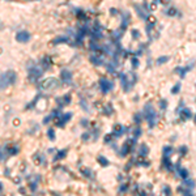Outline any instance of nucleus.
Masks as SVG:
<instances>
[{"instance_id": "f257e3e1", "label": "nucleus", "mask_w": 196, "mask_h": 196, "mask_svg": "<svg viewBox=\"0 0 196 196\" xmlns=\"http://www.w3.org/2000/svg\"><path fill=\"white\" fill-rule=\"evenodd\" d=\"M16 81H17V73L14 72V71H12V70H8V71L2 73L0 88H2V90H6L8 86L16 84Z\"/></svg>"}, {"instance_id": "f03ea898", "label": "nucleus", "mask_w": 196, "mask_h": 196, "mask_svg": "<svg viewBox=\"0 0 196 196\" xmlns=\"http://www.w3.org/2000/svg\"><path fill=\"white\" fill-rule=\"evenodd\" d=\"M119 78H120V84L123 86L124 92H130V89L136 84L137 76L135 73H119Z\"/></svg>"}, {"instance_id": "7ed1b4c3", "label": "nucleus", "mask_w": 196, "mask_h": 196, "mask_svg": "<svg viewBox=\"0 0 196 196\" xmlns=\"http://www.w3.org/2000/svg\"><path fill=\"white\" fill-rule=\"evenodd\" d=\"M38 88L43 92H51L54 89L59 88V80L55 77H47V78H43L38 82Z\"/></svg>"}, {"instance_id": "20e7f679", "label": "nucleus", "mask_w": 196, "mask_h": 196, "mask_svg": "<svg viewBox=\"0 0 196 196\" xmlns=\"http://www.w3.org/2000/svg\"><path fill=\"white\" fill-rule=\"evenodd\" d=\"M143 114H144V118L146 119V122H148V127L152 130L156 126V120H157V114L153 109V106H152L150 104H146L144 106Z\"/></svg>"}, {"instance_id": "39448f33", "label": "nucleus", "mask_w": 196, "mask_h": 196, "mask_svg": "<svg viewBox=\"0 0 196 196\" xmlns=\"http://www.w3.org/2000/svg\"><path fill=\"white\" fill-rule=\"evenodd\" d=\"M43 72H45V70H43V67L41 64L39 66L32 64V66L28 67V77H29V80H30L32 82H36L39 77H42Z\"/></svg>"}, {"instance_id": "423d86ee", "label": "nucleus", "mask_w": 196, "mask_h": 196, "mask_svg": "<svg viewBox=\"0 0 196 196\" xmlns=\"http://www.w3.org/2000/svg\"><path fill=\"white\" fill-rule=\"evenodd\" d=\"M136 144V139H127L124 141L123 146H122V149L119 152V156L120 157H126L128 153H131L132 150H134V146Z\"/></svg>"}, {"instance_id": "0eeeda50", "label": "nucleus", "mask_w": 196, "mask_h": 196, "mask_svg": "<svg viewBox=\"0 0 196 196\" xmlns=\"http://www.w3.org/2000/svg\"><path fill=\"white\" fill-rule=\"evenodd\" d=\"M98 84H100V89L104 94H107V93L111 92L112 88H114V84H112L110 80H107V78H101Z\"/></svg>"}, {"instance_id": "6e6552de", "label": "nucleus", "mask_w": 196, "mask_h": 196, "mask_svg": "<svg viewBox=\"0 0 196 196\" xmlns=\"http://www.w3.org/2000/svg\"><path fill=\"white\" fill-rule=\"evenodd\" d=\"M72 78H73V76H72V72L70 70H62L60 71V80H62L63 84H67V85L72 84Z\"/></svg>"}, {"instance_id": "1a4fd4ad", "label": "nucleus", "mask_w": 196, "mask_h": 196, "mask_svg": "<svg viewBox=\"0 0 196 196\" xmlns=\"http://www.w3.org/2000/svg\"><path fill=\"white\" fill-rule=\"evenodd\" d=\"M72 118V112H66V114H62L60 116L56 118V126L58 127H64V124L67 122H70Z\"/></svg>"}, {"instance_id": "9d476101", "label": "nucleus", "mask_w": 196, "mask_h": 196, "mask_svg": "<svg viewBox=\"0 0 196 196\" xmlns=\"http://www.w3.org/2000/svg\"><path fill=\"white\" fill-rule=\"evenodd\" d=\"M16 41L20 43H26L30 41V33L26 30H21L16 34Z\"/></svg>"}, {"instance_id": "9b49d317", "label": "nucleus", "mask_w": 196, "mask_h": 196, "mask_svg": "<svg viewBox=\"0 0 196 196\" xmlns=\"http://www.w3.org/2000/svg\"><path fill=\"white\" fill-rule=\"evenodd\" d=\"M2 149L6 150V153L9 154V156H16V154H18V152H20V148L16 144H12V145L6 144V145L2 146Z\"/></svg>"}, {"instance_id": "f8f14e48", "label": "nucleus", "mask_w": 196, "mask_h": 196, "mask_svg": "<svg viewBox=\"0 0 196 196\" xmlns=\"http://www.w3.org/2000/svg\"><path fill=\"white\" fill-rule=\"evenodd\" d=\"M179 114V118H180V120H188L192 118V111H191L190 109H187V107H183V109H179L178 111H176Z\"/></svg>"}, {"instance_id": "ddd939ff", "label": "nucleus", "mask_w": 196, "mask_h": 196, "mask_svg": "<svg viewBox=\"0 0 196 196\" xmlns=\"http://www.w3.org/2000/svg\"><path fill=\"white\" fill-rule=\"evenodd\" d=\"M194 66H195V63H191V64L187 66V67H176L175 70H174V72L178 73V75L180 76V78H184L186 77V73H187L188 71H191V68H192Z\"/></svg>"}, {"instance_id": "4468645a", "label": "nucleus", "mask_w": 196, "mask_h": 196, "mask_svg": "<svg viewBox=\"0 0 196 196\" xmlns=\"http://www.w3.org/2000/svg\"><path fill=\"white\" fill-rule=\"evenodd\" d=\"M134 8H135V11L137 12V14H139V17L140 18H143V20H148V17H149V14H148V11H146L145 8H143V7H140L139 4H134Z\"/></svg>"}, {"instance_id": "2eb2a0df", "label": "nucleus", "mask_w": 196, "mask_h": 196, "mask_svg": "<svg viewBox=\"0 0 196 196\" xmlns=\"http://www.w3.org/2000/svg\"><path fill=\"white\" fill-rule=\"evenodd\" d=\"M56 104L59 105V107H62L63 106H67V105H70L71 104V94H64L62 98H56Z\"/></svg>"}, {"instance_id": "dca6fc26", "label": "nucleus", "mask_w": 196, "mask_h": 196, "mask_svg": "<svg viewBox=\"0 0 196 196\" xmlns=\"http://www.w3.org/2000/svg\"><path fill=\"white\" fill-rule=\"evenodd\" d=\"M162 166L168 170V171H174V166L173 164H171V161L168 156H164V158H162Z\"/></svg>"}, {"instance_id": "f3484780", "label": "nucleus", "mask_w": 196, "mask_h": 196, "mask_svg": "<svg viewBox=\"0 0 196 196\" xmlns=\"http://www.w3.org/2000/svg\"><path fill=\"white\" fill-rule=\"evenodd\" d=\"M123 134H124V127L120 124H115L114 128H112V135H114V137H120Z\"/></svg>"}, {"instance_id": "a211bd4d", "label": "nucleus", "mask_w": 196, "mask_h": 196, "mask_svg": "<svg viewBox=\"0 0 196 196\" xmlns=\"http://www.w3.org/2000/svg\"><path fill=\"white\" fill-rule=\"evenodd\" d=\"M51 64H52V62H51V58L50 56H43L41 59V66L43 67V70H50Z\"/></svg>"}, {"instance_id": "6ab92c4d", "label": "nucleus", "mask_w": 196, "mask_h": 196, "mask_svg": "<svg viewBox=\"0 0 196 196\" xmlns=\"http://www.w3.org/2000/svg\"><path fill=\"white\" fill-rule=\"evenodd\" d=\"M128 22H130V14L128 13H124V16L122 17V25H120V29H119L122 33H123L127 29V26H128Z\"/></svg>"}, {"instance_id": "aec40b11", "label": "nucleus", "mask_w": 196, "mask_h": 196, "mask_svg": "<svg viewBox=\"0 0 196 196\" xmlns=\"http://www.w3.org/2000/svg\"><path fill=\"white\" fill-rule=\"evenodd\" d=\"M176 171H178V174H179V176L182 179H186V178H188V170L187 169H184V168H182L179 164H176Z\"/></svg>"}, {"instance_id": "412c9836", "label": "nucleus", "mask_w": 196, "mask_h": 196, "mask_svg": "<svg viewBox=\"0 0 196 196\" xmlns=\"http://www.w3.org/2000/svg\"><path fill=\"white\" fill-rule=\"evenodd\" d=\"M67 153H68V149H60V150H58L56 154H55V157H54V162H56V161H60V160H63V158H66Z\"/></svg>"}, {"instance_id": "4be33fe9", "label": "nucleus", "mask_w": 196, "mask_h": 196, "mask_svg": "<svg viewBox=\"0 0 196 196\" xmlns=\"http://www.w3.org/2000/svg\"><path fill=\"white\" fill-rule=\"evenodd\" d=\"M149 153V148H148V145H145V144H141L140 145V148H139V156L143 158V157H146Z\"/></svg>"}, {"instance_id": "5701e85b", "label": "nucleus", "mask_w": 196, "mask_h": 196, "mask_svg": "<svg viewBox=\"0 0 196 196\" xmlns=\"http://www.w3.org/2000/svg\"><path fill=\"white\" fill-rule=\"evenodd\" d=\"M70 42H71V38H68V37H56L52 41L54 45H59V43H70Z\"/></svg>"}, {"instance_id": "b1692460", "label": "nucleus", "mask_w": 196, "mask_h": 196, "mask_svg": "<svg viewBox=\"0 0 196 196\" xmlns=\"http://www.w3.org/2000/svg\"><path fill=\"white\" fill-rule=\"evenodd\" d=\"M176 191H178L179 194H183L186 196H192V191H191V188H187L184 187V186H180V187L176 188Z\"/></svg>"}, {"instance_id": "393cba45", "label": "nucleus", "mask_w": 196, "mask_h": 196, "mask_svg": "<svg viewBox=\"0 0 196 196\" xmlns=\"http://www.w3.org/2000/svg\"><path fill=\"white\" fill-rule=\"evenodd\" d=\"M80 171H81V174L84 175L85 178H90V179L94 178V175H93V171H92L90 169H88V168H81Z\"/></svg>"}, {"instance_id": "a878e982", "label": "nucleus", "mask_w": 196, "mask_h": 196, "mask_svg": "<svg viewBox=\"0 0 196 196\" xmlns=\"http://www.w3.org/2000/svg\"><path fill=\"white\" fill-rule=\"evenodd\" d=\"M183 186L184 187H187V188L194 190L195 188V180L190 179V178H186V179H183Z\"/></svg>"}, {"instance_id": "bb28decb", "label": "nucleus", "mask_w": 196, "mask_h": 196, "mask_svg": "<svg viewBox=\"0 0 196 196\" xmlns=\"http://www.w3.org/2000/svg\"><path fill=\"white\" fill-rule=\"evenodd\" d=\"M166 14L168 16H170V17H174V16H180V13H179V11L176 9L175 7H170L168 11H166Z\"/></svg>"}, {"instance_id": "cd10ccee", "label": "nucleus", "mask_w": 196, "mask_h": 196, "mask_svg": "<svg viewBox=\"0 0 196 196\" xmlns=\"http://www.w3.org/2000/svg\"><path fill=\"white\" fill-rule=\"evenodd\" d=\"M112 112H114V107H112V105L107 104V105L104 107V114H105L106 116H110V115H112Z\"/></svg>"}, {"instance_id": "c85d7f7f", "label": "nucleus", "mask_w": 196, "mask_h": 196, "mask_svg": "<svg viewBox=\"0 0 196 196\" xmlns=\"http://www.w3.org/2000/svg\"><path fill=\"white\" fill-rule=\"evenodd\" d=\"M97 161L101 164V166H104V168H106V166H109V165H110L109 160H107L106 157H104V156H98V157H97Z\"/></svg>"}, {"instance_id": "c756f323", "label": "nucleus", "mask_w": 196, "mask_h": 196, "mask_svg": "<svg viewBox=\"0 0 196 196\" xmlns=\"http://www.w3.org/2000/svg\"><path fill=\"white\" fill-rule=\"evenodd\" d=\"M33 160L36 161L37 164H39V165H43V164H45V157L41 156V154H38V153L33 156Z\"/></svg>"}, {"instance_id": "7c9ffc66", "label": "nucleus", "mask_w": 196, "mask_h": 196, "mask_svg": "<svg viewBox=\"0 0 196 196\" xmlns=\"http://www.w3.org/2000/svg\"><path fill=\"white\" fill-rule=\"evenodd\" d=\"M170 60V56H161L157 59V66H161V64H165V63H168Z\"/></svg>"}, {"instance_id": "2f4dec72", "label": "nucleus", "mask_w": 196, "mask_h": 196, "mask_svg": "<svg viewBox=\"0 0 196 196\" xmlns=\"http://www.w3.org/2000/svg\"><path fill=\"white\" fill-rule=\"evenodd\" d=\"M141 134H143V130H141L140 127L137 126L136 128H135V131H134V139H136V140H137V139H139V137L141 136Z\"/></svg>"}, {"instance_id": "473e14b6", "label": "nucleus", "mask_w": 196, "mask_h": 196, "mask_svg": "<svg viewBox=\"0 0 196 196\" xmlns=\"http://www.w3.org/2000/svg\"><path fill=\"white\" fill-rule=\"evenodd\" d=\"M144 116V114L143 112H137V114H135V116H134V120H135V123L139 126L140 124V122H141V118Z\"/></svg>"}, {"instance_id": "72a5a7b5", "label": "nucleus", "mask_w": 196, "mask_h": 196, "mask_svg": "<svg viewBox=\"0 0 196 196\" xmlns=\"http://www.w3.org/2000/svg\"><path fill=\"white\" fill-rule=\"evenodd\" d=\"M179 90H180V82H178V84H175L173 88H171L170 93H171V94H178Z\"/></svg>"}, {"instance_id": "f704fd0d", "label": "nucleus", "mask_w": 196, "mask_h": 196, "mask_svg": "<svg viewBox=\"0 0 196 196\" xmlns=\"http://www.w3.org/2000/svg\"><path fill=\"white\" fill-rule=\"evenodd\" d=\"M47 137L50 139L51 141L55 140V131H54V128H48L47 130Z\"/></svg>"}, {"instance_id": "c9c22d12", "label": "nucleus", "mask_w": 196, "mask_h": 196, "mask_svg": "<svg viewBox=\"0 0 196 196\" xmlns=\"http://www.w3.org/2000/svg\"><path fill=\"white\" fill-rule=\"evenodd\" d=\"M164 156H170L171 153H173V148H171V146H164Z\"/></svg>"}, {"instance_id": "e433bc0d", "label": "nucleus", "mask_w": 196, "mask_h": 196, "mask_svg": "<svg viewBox=\"0 0 196 196\" xmlns=\"http://www.w3.org/2000/svg\"><path fill=\"white\" fill-rule=\"evenodd\" d=\"M37 182H38V180H37ZM37 182H30V183H29V188H30L32 192H36V191H37V187H38V183Z\"/></svg>"}, {"instance_id": "4c0bfd02", "label": "nucleus", "mask_w": 196, "mask_h": 196, "mask_svg": "<svg viewBox=\"0 0 196 196\" xmlns=\"http://www.w3.org/2000/svg\"><path fill=\"white\" fill-rule=\"evenodd\" d=\"M187 150H188V148H187L186 145L179 146V154H180V156H184L186 153H187Z\"/></svg>"}, {"instance_id": "58836bf2", "label": "nucleus", "mask_w": 196, "mask_h": 196, "mask_svg": "<svg viewBox=\"0 0 196 196\" xmlns=\"http://www.w3.org/2000/svg\"><path fill=\"white\" fill-rule=\"evenodd\" d=\"M131 63H132V67H134V68H137V66H139V60H137L136 56L131 58Z\"/></svg>"}, {"instance_id": "ea45409f", "label": "nucleus", "mask_w": 196, "mask_h": 196, "mask_svg": "<svg viewBox=\"0 0 196 196\" xmlns=\"http://www.w3.org/2000/svg\"><path fill=\"white\" fill-rule=\"evenodd\" d=\"M52 118H54V115H52V114H50L48 116H45V118H43V122H42V123H43V124H47V123H50V120L52 119Z\"/></svg>"}, {"instance_id": "a19ab883", "label": "nucleus", "mask_w": 196, "mask_h": 196, "mask_svg": "<svg viewBox=\"0 0 196 196\" xmlns=\"http://www.w3.org/2000/svg\"><path fill=\"white\" fill-rule=\"evenodd\" d=\"M160 107L162 110H166L168 109V102H166V100H161V102H160Z\"/></svg>"}, {"instance_id": "79ce46f5", "label": "nucleus", "mask_w": 196, "mask_h": 196, "mask_svg": "<svg viewBox=\"0 0 196 196\" xmlns=\"http://www.w3.org/2000/svg\"><path fill=\"white\" fill-rule=\"evenodd\" d=\"M112 134H110V135H106L105 136V139H104V141H105V144H110L111 143V139H112Z\"/></svg>"}, {"instance_id": "37998d69", "label": "nucleus", "mask_w": 196, "mask_h": 196, "mask_svg": "<svg viewBox=\"0 0 196 196\" xmlns=\"http://www.w3.org/2000/svg\"><path fill=\"white\" fill-rule=\"evenodd\" d=\"M81 139H82V141H88L90 139V132H85V134H82Z\"/></svg>"}, {"instance_id": "c03bdc74", "label": "nucleus", "mask_w": 196, "mask_h": 196, "mask_svg": "<svg viewBox=\"0 0 196 196\" xmlns=\"http://www.w3.org/2000/svg\"><path fill=\"white\" fill-rule=\"evenodd\" d=\"M162 192H164L165 195H171V190L168 187V186H165V187L162 188Z\"/></svg>"}, {"instance_id": "a18cd8bd", "label": "nucleus", "mask_w": 196, "mask_h": 196, "mask_svg": "<svg viewBox=\"0 0 196 196\" xmlns=\"http://www.w3.org/2000/svg\"><path fill=\"white\" fill-rule=\"evenodd\" d=\"M137 162H139V164H137V165H143V166H145V168H148V166H149V162H148V161H143V160H140V161H137Z\"/></svg>"}, {"instance_id": "49530a36", "label": "nucleus", "mask_w": 196, "mask_h": 196, "mask_svg": "<svg viewBox=\"0 0 196 196\" xmlns=\"http://www.w3.org/2000/svg\"><path fill=\"white\" fill-rule=\"evenodd\" d=\"M127 190H128V184H123V186H120L119 192H126Z\"/></svg>"}, {"instance_id": "de8ad7c7", "label": "nucleus", "mask_w": 196, "mask_h": 196, "mask_svg": "<svg viewBox=\"0 0 196 196\" xmlns=\"http://www.w3.org/2000/svg\"><path fill=\"white\" fill-rule=\"evenodd\" d=\"M132 36H134V39H137L140 34H139V32H137V30H132Z\"/></svg>"}, {"instance_id": "09e8293b", "label": "nucleus", "mask_w": 196, "mask_h": 196, "mask_svg": "<svg viewBox=\"0 0 196 196\" xmlns=\"http://www.w3.org/2000/svg\"><path fill=\"white\" fill-rule=\"evenodd\" d=\"M80 104H81L82 109H84L85 111H88V110H89V109H88V107H86V105H85V101H84V100H81V102H80Z\"/></svg>"}, {"instance_id": "8fccbe9b", "label": "nucleus", "mask_w": 196, "mask_h": 196, "mask_svg": "<svg viewBox=\"0 0 196 196\" xmlns=\"http://www.w3.org/2000/svg\"><path fill=\"white\" fill-rule=\"evenodd\" d=\"M156 2H160L161 4H164V6H166V4H169L170 0H156Z\"/></svg>"}, {"instance_id": "3c124183", "label": "nucleus", "mask_w": 196, "mask_h": 196, "mask_svg": "<svg viewBox=\"0 0 196 196\" xmlns=\"http://www.w3.org/2000/svg\"><path fill=\"white\" fill-rule=\"evenodd\" d=\"M86 122H88L86 119H82V120H81V124L84 126V127H86V126H88V123H86Z\"/></svg>"}, {"instance_id": "603ef678", "label": "nucleus", "mask_w": 196, "mask_h": 196, "mask_svg": "<svg viewBox=\"0 0 196 196\" xmlns=\"http://www.w3.org/2000/svg\"><path fill=\"white\" fill-rule=\"evenodd\" d=\"M0 191H2V194L4 192V184H3V182H0Z\"/></svg>"}, {"instance_id": "864d4df0", "label": "nucleus", "mask_w": 196, "mask_h": 196, "mask_svg": "<svg viewBox=\"0 0 196 196\" xmlns=\"http://www.w3.org/2000/svg\"><path fill=\"white\" fill-rule=\"evenodd\" d=\"M4 175L9 176V169H6V170H4Z\"/></svg>"}, {"instance_id": "5fc2aeb1", "label": "nucleus", "mask_w": 196, "mask_h": 196, "mask_svg": "<svg viewBox=\"0 0 196 196\" xmlns=\"http://www.w3.org/2000/svg\"><path fill=\"white\" fill-rule=\"evenodd\" d=\"M18 124H20V120L16 119V120H14V126H18Z\"/></svg>"}, {"instance_id": "6e6d98bb", "label": "nucleus", "mask_w": 196, "mask_h": 196, "mask_svg": "<svg viewBox=\"0 0 196 196\" xmlns=\"http://www.w3.org/2000/svg\"><path fill=\"white\" fill-rule=\"evenodd\" d=\"M194 122H195V123H196V115L194 116Z\"/></svg>"}]
</instances>
